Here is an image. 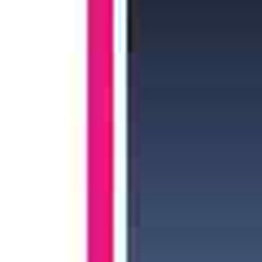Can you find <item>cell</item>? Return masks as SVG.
<instances>
[]
</instances>
